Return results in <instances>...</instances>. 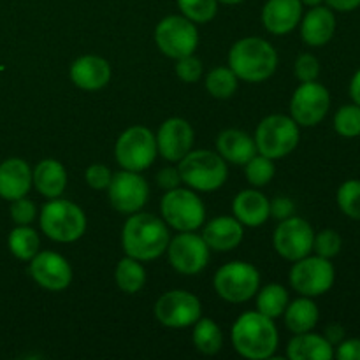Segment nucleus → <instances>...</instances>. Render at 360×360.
I'll list each match as a JSON object with an SVG mask.
<instances>
[{
    "label": "nucleus",
    "instance_id": "5",
    "mask_svg": "<svg viewBox=\"0 0 360 360\" xmlns=\"http://www.w3.org/2000/svg\"><path fill=\"white\" fill-rule=\"evenodd\" d=\"M181 181L195 192H214L227 181L229 169L218 151L192 150L179 160Z\"/></svg>",
    "mask_w": 360,
    "mask_h": 360
},
{
    "label": "nucleus",
    "instance_id": "40",
    "mask_svg": "<svg viewBox=\"0 0 360 360\" xmlns=\"http://www.w3.org/2000/svg\"><path fill=\"white\" fill-rule=\"evenodd\" d=\"M295 77L301 83H308V81H316L320 76V62L316 56L309 55V53H302L297 56L294 65Z\"/></svg>",
    "mask_w": 360,
    "mask_h": 360
},
{
    "label": "nucleus",
    "instance_id": "35",
    "mask_svg": "<svg viewBox=\"0 0 360 360\" xmlns=\"http://www.w3.org/2000/svg\"><path fill=\"white\" fill-rule=\"evenodd\" d=\"M334 130L345 139H354L360 136V105L347 104L338 109L334 116Z\"/></svg>",
    "mask_w": 360,
    "mask_h": 360
},
{
    "label": "nucleus",
    "instance_id": "32",
    "mask_svg": "<svg viewBox=\"0 0 360 360\" xmlns=\"http://www.w3.org/2000/svg\"><path fill=\"white\" fill-rule=\"evenodd\" d=\"M257 311L262 315L269 316V319H278L285 313L288 302H290V295L285 287L278 283H269L264 288H259L257 292Z\"/></svg>",
    "mask_w": 360,
    "mask_h": 360
},
{
    "label": "nucleus",
    "instance_id": "4",
    "mask_svg": "<svg viewBox=\"0 0 360 360\" xmlns=\"http://www.w3.org/2000/svg\"><path fill=\"white\" fill-rule=\"evenodd\" d=\"M41 231L56 243H74L86 232V214L67 199H49L39 214Z\"/></svg>",
    "mask_w": 360,
    "mask_h": 360
},
{
    "label": "nucleus",
    "instance_id": "34",
    "mask_svg": "<svg viewBox=\"0 0 360 360\" xmlns=\"http://www.w3.org/2000/svg\"><path fill=\"white\" fill-rule=\"evenodd\" d=\"M276 174V165H274L273 158H267L264 155L257 153L255 157L250 158L245 164V176L246 181L255 188L266 186L271 183V179Z\"/></svg>",
    "mask_w": 360,
    "mask_h": 360
},
{
    "label": "nucleus",
    "instance_id": "45",
    "mask_svg": "<svg viewBox=\"0 0 360 360\" xmlns=\"http://www.w3.org/2000/svg\"><path fill=\"white\" fill-rule=\"evenodd\" d=\"M157 183L162 190L167 192V190L178 188L179 183H181V176H179L178 169L165 167L157 174Z\"/></svg>",
    "mask_w": 360,
    "mask_h": 360
},
{
    "label": "nucleus",
    "instance_id": "25",
    "mask_svg": "<svg viewBox=\"0 0 360 360\" xmlns=\"http://www.w3.org/2000/svg\"><path fill=\"white\" fill-rule=\"evenodd\" d=\"M217 151L225 162L236 165H245L257 155L255 141L250 134L239 129H227L218 134Z\"/></svg>",
    "mask_w": 360,
    "mask_h": 360
},
{
    "label": "nucleus",
    "instance_id": "11",
    "mask_svg": "<svg viewBox=\"0 0 360 360\" xmlns=\"http://www.w3.org/2000/svg\"><path fill=\"white\" fill-rule=\"evenodd\" d=\"M155 42L169 58L193 55L199 46V32L193 21L185 16H167L155 28Z\"/></svg>",
    "mask_w": 360,
    "mask_h": 360
},
{
    "label": "nucleus",
    "instance_id": "50",
    "mask_svg": "<svg viewBox=\"0 0 360 360\" xmlns=\"http://www.w3.org/2000/svg\"><path fill=\"white\" fill-rule=\"evenodd\" d=\"M221 4H227V6H236V4H241L243 0H218Z\"/></svg>",
    "mask_w": 360,
    "mask_h": 360
},
{
    "label": "nucleus",
    "instance_id": "43",
    "mask_svg": "<svg viewBox=\"0 0 360 360\" xmlns=\"http://www.w3.org/2000/svg\"><path fill=\"white\" fill-rule=\"evenodd\" d=\"M269 214L278 221L294 217L295 214L294 200L288 199V197H276L274 200H269Z\"/></svg>",
    "mask_w": 360,
    "mask_h": 360
},
{
    "label": "nucleus",
    "instance_id": "21",
    "mask_svg": "<svg viewBox=\"0 0 360 360\" xmlns=\"http://www.w3.org/2000/svg\"><path fill=\"white\" fill-rule=\"evenodd\" d=\"M301 37L311 48L326 46L336 32V16L329 6H315L301 18Z\"/></svg>",
    "mask_w": 360,
    "mask_h": 360
},
{
    "label": "nucleus",
    "instance_id": "42",
    "mask_svg": "<svg viewBox=\"0 0 360 360\" xmlns=\"http://www.w3.org/2000/svg\"><path fill=\"white\" fill-rule=\"evenodd\" d=\"M111 178V169L104 164H91L84 172V179H86L88 186L94 190H108Z\"/></svg>",
    "mask_w": 360,
    "mask_h": 360
},
{
    "label": "nucleus",
    "instance_id": "48",
    "mask_svg": "<svg viewBox=\"0 0 360 360\" xmlns=\"http://www.w3.org/2000/svg\"><path fill=\"white\" fill-rule=\"evenodd\" d=\"M348 90H350L352 101L357 105H360V69L354 74V77H352L350 88H348Z\"/></svg>",
    "mask_w": 360,
    "mask_h": 360
},
{
    "label": "nucleus",
    "instance_id": "7",
    "mask_svg": "<svg viewBox=\"0 0 360 360\" xmlns=\"http://www.w3.org/2000/svg\"><path fill=\"white\" fill-rule=\"evenodd\" d=\"M162 220L178 232H192L202 227L206 207L192 188L167 190L160 202Z\"/></svg>",
    "mask_w": 360,
    "mask_h": 360
},
{
    "label": "nucleus",
    "instance_id": "14",
    "mask_svg": "<svg viewBox=\"0 0 360 360\" xmlns=\"http://www.w3.org/2000/svg\"><path fill=\"white\" fill-rule=\"evenodd\" d=\"M330 94L319 81L301 83L290 98V116L299 127H315L327 116Z\"/></svg>",
    "mask_w": 360,
    "mask_h": 360
},
{
    "label": "nucleus",
    "instance_id": "27",
    "mask_svg": "<svg viewBox=\"0 0 360 360\" xmlns=\"http://www.w3.org/2000/svg\"><path fill=\"white\" fill-rule=\"evenodd\" d=\"M334 345L326 336L309 333L294 334L287 345V359L290 360H330Z\"/></svg>",
    "mask_w": 360,
    "mask_h": 360
},
{
    "label": "nucleus",
    "instance_id": "39",
    "mask_svg": "<svg viewBox=\"0 0 360 360\" xmlns=\"http://www.w3.org/2000/svg\"><path fill=\"white\" fill-rule=\"evenodd\" d=\"M174 70L183 83H197L204 74L202 62L195 55H186L176 60Z\"/></svg>",
    "mask_w": 360,
    "mask_h": 360
},
{
    "label": "nucleus",
    "instance_id": "38",
    "mask_svg": "<svg viewBox=\"0 0 360 360\" xmlns=\"http://www.w3.org/2000/svg\"><path fill=\"white\" fill-rule=\"evenodd\" d=\"M341 248H343V239H341V236L334 229H323L319 234H315V239H313V252H315V255L330 260L336 255H340Z\"/></svg>",
    "mask_w": 360,
    "mask_h": 360
},
{
    "label": "nucleus",
    "instance_id": "23",
    "mask_svg": "<svg viewBox=\"0 0 360 360\" xmlns=\"http://www.w3.org/2000/svg\"><path fill=\"white\" fill-rule=\"evenodd\" d=\"M32 188V169L21 158H7L0 164V197L16 200L27 197Z\"/></svg>",
    "mask_w": 360,
    "mask_h": 360
},
{
    "label": "nucleus",
    "instance_id": "44",
    "mask_svg": "<svg viewBox=\"0 0 360 360\" xmlns=\"http://www.w3.org/2000/svg\"><path fill=\"white\" fill-rule=\"evenodd\" d=\"M334 357L340 360H360V340L352 338V340H343L336 345Z\"/></svg>",
    "mask_w": 360,
    "mask_h": 360
},
{
    "label": "nucleus",
    "instance_id": "13",
    "mask_svg": "<svg viewBox=\"0 0 360 360\" xmlns=\"http://www.w3.org/2000/svg\"><path fill=\"white\" fill-rule=\"evenodd\" d=\"M155 316L171 329L192 327L202 316V306L197 295L186 290H169L155 302Z\"/></svg>",
    "mask_w": 360,
    "mask_h": 360
},
{
    "label": "nucleus",
    "instance_id": "47",
    "mask_svg": "<svg viewBox=\"0 0 360 360\" xmlns=\"http://www.w3.org/2000/svg\"><path fill=\"white\" fill-rule=\"evenodd\" d=\"M326 338L336 347L338 343L345 340V329L341 326H329L326 329Z\"/></svg>",
    "mask_w": 360,
    "mask_h": 360
},
{
    "label": "nucleus",
    "instance_id": "16",
    "mask_svg": "<svg viewBox=\"0 0 360 360\" xmlns=\"http://www.w3.org/2000/svg\"><path fill=\"white\" fill-rule=\"evenodd\" d=\"M108 197L111 206L123 214H132L143 210L150 197L148 181L134 171H120L112 174L108 186Z\"/></svg>",
    "mask_w": 360,
    "mask_h": 360
},
{
    "label": "nucleus",
    "instance_id": "10",
    "mask_svg": "<svg viewBox=\"0 0 360 360\" xmlns=\"http://www.w3.org/2000/svg\"><path fill=\"white\" fill-rule=\"evenodd\" d=\"M336 269L329 259L320 255L304 257L295 260L290 269V285L297 294L304 297H319L333 288Z\"/></svg>",
    "mask_w": 360,
    "mask_h": 360
},
{
    "label": "nucleus",
    "instance_id": "29",
    "mask_svg": "<svg viewBox=\"0 0 360 360\" xmlns=\"http://www.w3.org/2000/svg\"><path fill=\"white\" fill-rule=\"evenodd\" d=\"M115 280L123 294H137L143 290L144 283H146V271L139 260L127 255L116 266Z\"/></svg>",
    "mask_w": 360,
    "mask_h": 360
},
{
    "label": "nucleus",
    "instance_id": "1",
    "mask_svg": "<svg viewBox=\"0 0 360 360\" xmlns=\"http://www.w3.org/2000/svg\"><path fill=\"white\" fill-rule=\"evenodd\" d=\"M171 234L167 224L151 213L130 214L122 231V245L129 257L139 262H151L167 252Z\"/></svg>",
    "mask_w": 360,
    "mask_h": 360
},
{
    "label": "nucleus",
    "instance_id": "12",
    "mask_svg": "<svg viewBox=\"0 0 360 360\" xmlns=\"http://www.w3.org/2000/svg\"><path fill=\"white\" fill-rule=\"evenodd\" d=\"M167 257L172 269L185 276L202 273L211 257V250L202 236L192 232H179L169 241Z\"/></svg>",
    "mask_w": 360,
    "mask_h": 360
},
{
    "label": "nucleus",
    "instance_id": "22",
    "mask_svg": "<svg viewBox=\"0 0 360 360\" xmlns=\"http://www.w3.org/2000/svg\"><path fill=\"white\" fill-rule=\"evenodd\" d=\"M200 236L207 243L210 250L232 252V250L241 245L245 229H243V224L236 217H217L207 221Z\"/></svg>",
    "mask_w": 360,
    "mask_h": 360
},
{
    "label": "nucleus",
    "instance_id": "15",
    "mask_svg": "<svg viewBox=\"0 0 360 360\" xmlns=\"http://www.w3.org/2000/svg\"><path fill=\"white\" fill-rule=\"evenodd\" d=\"M313 239H315V231L308 220L294 214L278 224L273 234V246L278 255L295 262L313 252Z\"/></svg>",
    "mask_w": 360,
    "mask_h": 360
},
{
    "label": "nucleus",
    "instance_id": "30",
    "mask_svg": "<svg viewBox=\"0 0 360 360\" xmlns=\"http://www.w3.org/2000/svg\"><path fill=\"white\" fill-rule=\"evenodd\" d=\"M7 245H9L11 253H13L18 260L30 262V260L39 253L41 239H39L37 231H34L30 225H18L16 229L11 231Z\"/></svg>",
    "mask_w": 360,
    "mask_h": 360
},
{
    "label": "nucleus",
    "instance_id": "3",
    "mask_svg": "<svg viewBox=\"0 0 360 360\" xmlns=\"http://www.w3.org/2000/svg\"><path fill=\"white\" fill-rule=\"evenodd\" d=\"M229 67L238 79L246 83H262L278 69V53L262 37H243L229 51Z\"/></svg>",
    "mask_w": 360,
    "mask_h": 360
},
{
    "label": "nucleus",
    "instance_id": "9",
    "mask_svg": "<svg viewBox=\"0 0 360 360\" xmlns=\"http://www.w3.org/2000/svg\"><path fill=\"white\" fill-rule=\"evenodd\" d=\"M157 139L150 129L136 125L120 134L115 146L116 162L125 171L143 172L157 158Z\"/></svg>",
    "mask_w": 360,
    "mask_h": 360
},
{
    "label": "nucleus",
    "instance_id": "8",
    "mask_svg": "<svg viewBox=\"0 0 360 360\" xmlns=\"http://www.w3.org/2000/svg\"><path fill=\"white\" fill-rule=\"evenodd\" d=\"M213 287L224 301L239 304L246 302L259 292L260 273L255 266L243 260H234L217 271Z\"/></svg>",
    "mask_w": 360,
    "mask_h": 360
},
{
    "label": "nucleus",
    "instance_id": "24",
    "mask_svg": "<svg viewBox=\"0 0 360 360\" xmlns=\"http://www.w3.org/2000/svg\"><path fill=\"white\" fill-rule=\"evenodd\" d=\"M232 213L243 227H260L269 220V199L259 190H241L232 200Z\"/></svg>",
    "mask_w": 360,
    "mask_h": 360
},
{
    "label": "nucleus",
    "instance_id": "36",
    "mask_svg": "<svg viewBox=\"0 0 360 360\" xmlns=\"http://www.w3.org/2000/svg\"><path fill=\"white\" fill-rule=\"evenodd\" d=\"M336 200L343 214L360 220V179H348L338 188Z\"/></svg>",
    "mask_w": 360,
    "mask_h": 360
},
{
    "label": "nucleus",
    "instance_id": "26",
    "mask_svg": "<svg viewBox=\"0 0 360 360\" xmlns=\"http://www.w3.org/2000/svg\"><path fill=\"white\" fill-rule=\"evenodd\" d=\"M32 185L48 199L62 197L67 188V171L55 158H44L32 171Z\"/></svg>",
    "mask_w": 360,
    "mask_h": 360
},
{
    "label": "nucleus",
    "instance_id": "28",
    "mask_svg": "<svg viewBox=\"0 0 360 360\" xmlns=\"http://www.w3.org/2000/svg\"><path fill=\"white\" fill-rule=\"evenodd\" d=\"M285 326L292 334L309 333L316 327L320 319V309L315 304L313 297H299L288 302L285 309Z\"/></svg>",
    "mask_w": 360,
    "mask_h": 360
},
{
    "label": "nucleus",
    "instance_id": "18",
    "mask_svg": "<svg viewBox=\"0 0 360 360\" xmlns=\"http://www.w3.org/2000/svg\"><path fill=\"white\" fill-rule=\"evenodd\" d=\"M157 150L162 158L167 162H179L192 151L195 132L185 118H169L160 125L155 134Z\"/></svg>",
    "mask_w": 360,
    "mask_h": 360
},
{
    "label": "nucleus",
    "instance_id": "41",
    "mask_svg": "<svg viewBox=\"0 0 360 360\" xmlns=\"http://www.w3.org/2000/svg\"><path fill=\"white\" fill-rule=\"evenodd\" d=\"M11 218L16 225H30L37 217V207L34 200L27 197H20L16 200H11Z\"/></svg>",
    "mask_w": 360,
    "mask_h": 360
},
{
    "label": "nucleus",
    "instance_id": "17",
    "mask_svg": "<svg viewBox=\"0 0 360 360\" xmlns=\"http://www.w3.org/2000/svg\"><path fill=\"white\" fill-rule=\"evenodd\" d=\"M30 276L39 287L49 292H62L72 281V267L56 252H39L30 260Z\"/></svg>",
    "mask_w": 360,
    "mask_h": 360
},
{
    "label": "nucleus",
    "instance_id": "33",
    "mask_svg": "<svg viewBox=\"0 0 360 360\" xmlns=\"http://www.w3.org/2000/svg\"><path fill=\"white\" fill-rule=\"evenodd\" d=\"M238 76L231 67H217L206 76V90L214 98H231L238 90Z\"/></svg>",
    "mask_w": 360,
    "mask_h": 360
},
{
    "label": "nucleus",
    "instance_id": "2",
    "mask_svg": "<svg viewBox=\"0 0 360 360\" xmlns=\"http://www.w3.org/2000/svg\"><path fill=\"white\" fill-rule=\"evenodd\" d=\"M231 340L234 350L250 360L271 359L280 343L274 320L260 311L243 313L232 326Z\"/></svg>",
    "mask_w": 360,
    "mask_h": 360
},
{
    "label": "nucleus",
    "instance_id": "19",
    "mask_svg": "<svg viewBox=\"0 0 360 360\" xmlns=\"http://www.w3.org/2000/svg\"><path fill=\"white\" fill-rule=\"evenodd\" d=\"M70 79L84 91L102 90L111 81V65L97 55H83L70 65Z\"/></svg>",
    "mask_w": 360,
    "mask_h": 360
},
{
    "label": "nucleus",
    "instance_id": "6",
    "mask_svg": "<svg viewBox=\"0 0 360 360\" xmlns=\"http://www.w3.org/2000/svg\"><path fill=\"white\" fill-rule=\"evenodd\" d=\"M301 132L299 125L292 116L287 115H269L257 125L255 146L257 153L267 158H283L290 155L297 148Z\"/></svg>",
    "mask_w": 360,
    "mask_h": 360
},
{
    "label": "nucleus",
    "instance_id": "46",
    "mask_svg": "<svg viewBox=\"0 0 360 360\" xmlns=\"http://www.w3.org/2000/svg\"><path fill=\"white\" fill-rule=\"evenodd\" d=\"M326 2L330 9L338 13H352L360 7V0H326Z\"/></svg>",
    "mask_w": 360,
    "mask_h": 360
},
{
    "label": "nucleus",
    "instance_id": "49",
    "mask_svg": "<svg viewBox=\"0 0 360 360\" xmlns=\"http://www.w3.org/2000/svg\"><path fill=\"white\" fill-rule=\"evenodd\" d=\"M302 6H309V7H315V6H322V2L326 0H301Z\"/></svg>",
    "mask_w": 360,
    "mask_h": 360
},
{
    "label": "nucleus",
    "instance_id": "20",
    "mask_svg": "<svg viewBox=\"0 0 360 360\" xmlns=\"http://www.w3.org/2000/svg\"><path fill=\"white\" fill-rule=\"evenodd\" d=\"M302 18L301 0H267L262 9V25L274 35H287L299 27Z\"/></svg>",
    "mask_w": 360,
    "mask_h": 360
},
{
    "label": "nucleus",
    "instance_id": "37",
    "mask_svg": "<svg viewBox=\"0 0 360 360\" xmlns=\"http://www.w3.org/2000/svg\"><path fill=\"white\" fill-rule=\"evenodd\" d=\"M178 7L193 23H210L217 16L218 0H178Z\"/></svg>",
    "mask_w": 360,
    "mask_h": 360
},
{
    "label": "nucleus",
    "instance_id": "31",
    "mask_svg": "<svg viewBox=\"0 0 360 360\" xmlns=\"http://www.w3.org/2000/svg\"><path fill=\"white\" fill-rule=\"evenodd\" d=\"M192 340L197 350L204 355L218 354L224 347V334H221L218 323L211 319H202V316L193 323Z\"/></svg>",
    "mask_w": 360,
    "mask_h": 360
}]
</instances>
